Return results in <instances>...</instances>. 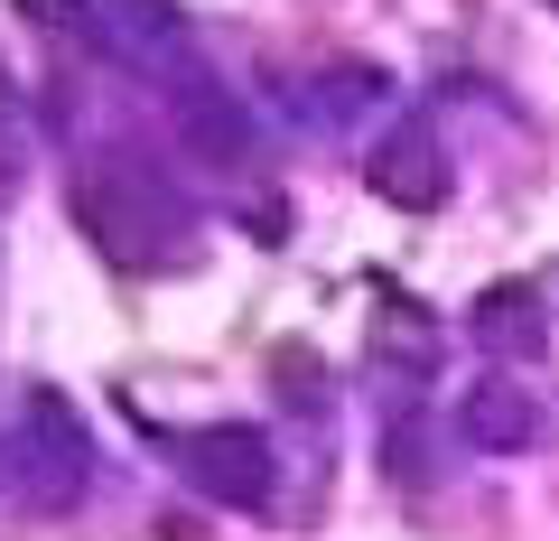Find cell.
Masks as SVG:
<instances>
[{"label": "cell", "mask_w": 559, "mask_h": 541, "mask_svg": "<svg viewBox=\"0 0 559 541\" xmlns=\"http://www.w3.org/2000/svg\"><path fill=\"white\" fill-rule=\"evenodd\" d=\"M457 439L466 448H495V458L532 448L540 439V392H522V383H476V392L457 401Z\"/></svg>", "instance_id": "cell-4"}, {"label": "cell", "mask_w": 559, "mask_h": 541, "mask_svg": "<svg viewBox=\"0 0 559 541\" xmlns=\"http://www.w3.org/2000/svg\"><path fill=\"white\" fill-rule=\"evenodd\" d=\"M28 20H84V0H20Z\"/></svg>", "instance_id": "cell-8"}, {"label": "cell", "mask_w": 559, "mask_h": 541, "mask_svg": "<svg viewBox=\"0 0 559 541\" xmlns=\"http://www.w3.org/2000/svg\"><path fill=\"white\" fill-rule=\"evenodd\" d=\"M20 430H28V448H38V467H47V495H75V485H84V467H94V439H84L75 401L38 383V392L20 401Z\"/></svg>", "instance_id": "cell-3"}, {"label": "cell", "mask_w": 559, "mask_h": 541, "mask_svg": "<svg viewBox=\"0 0 559 541\" xmlns=\"http://www.w3.org/2000/svg\"><path fill=\"white\" fill-rule=\"evenodd\" d=\"M75 224H84V243H103V261H121V271L168 261L178 234H187V215L150 178H131V168H94V178L75 187Z\"/></svg>", "instance_id": "cell-1"}, {"label": "cell", "mask_w": 559, "mask_h": 541, "mask_svg": "<svg viewBox=\"0 0 559 541\" xmlns=\"http://www.w3.org/2000/svg\"><path fill=\"white\" fill-rule=\"evenodd\" d=\"M178 467H187V485H197L205 504H234V514H261L271 485H280L271 439H261V430H234V421L187 430V439H178Z\"/></svg>", "instance_id": "cell-2"}, {"label": "cell", "mask_w": 559, "mask_h": 541, "mask_svg": "<svg viewBox=\"0 0 559 541\" xmlns=\"http://www.w3.org/2000/svg\"><path fill=\"white\" fill-rule=\"evenodd\" d=\"M178 131H187V141H197L215 168L252 160V121L234 113V94H178Z\"/></svg>", "instance_id": "cell-6"}, {"label": "cell", "mask_w": 559, "mask_h": 541, "mask_svg": "<svg viewBox=\"0 0 559 541\" xmlns=\"http://www.w3.org/2000/svg\"><path fill=\"white\" fill-rule=\"evenodd\" d=\"M373 197H382V205H411V215H429V205L448 197V168H439V150L419 141V131L382 141V150H373Z\"/></svg>", "instance_id": "cell-5"}, {"label": "cell", "mask_w": 559, "mask_h": 541, "mask_svg": "<svg viewBox=\"0 0 559 541\" xmlns=\"http://www.w3.org/2000/svg\"><path fill=\"white\" fill-rule=\"evenodd\" d=\"M0 121H10V94H0Z\"/></svg>", "instance_id": "cell-9"}, {"label": "cell", "mask_w": 559, "mask_h": 541, "mask_svg": "<svg viewBox=\"0 0 559 541\" xmlns=\"http://www.w3.org/2000/svg\"><path fill=\"white\" fill-rule=\"evenodd\" d=\"M476 337H485V345H513V337L540 345V299H532L522 281H495V290L476 299Z\"/></svg>", "instance_id": "cell-7"}]
</instances>
